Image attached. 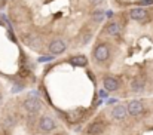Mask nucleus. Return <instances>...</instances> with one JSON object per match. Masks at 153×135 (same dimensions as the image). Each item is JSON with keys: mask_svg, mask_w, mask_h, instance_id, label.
<instances>
[{"mask_svg": "<svg viewBox=\"0 0 153 135\" xmlns=\"http://www.w3.org/2000/svg\"><path fill=\"white\" fill-rule=\"evenodd\" d=\"M22 107L25 111L28 113H37L40 110H43V102L40 98H34V96H30L27 98L24 102H22Z\"/></svg>", "mask_w": 153, "mask_h": 135, "instance_id": "nucleus-1", "label": "nucleus"}, {"mask_svg": "<svg viewBox=\"0 0 153 135\" xmlns=\"http://www.w3.org/2000/svg\"><path fill=\"white\" fill-rule=\"evenodd\" d=\"M92 55H94L95 61L104 62V61H107L108 56H110V47H108V45H105V43H100V45H97L94 47Z\"/></svg>", "mask_w": 153, "mask_h": 135, "instance_id": "nucleus-2", "label": "nucleus"}, {"mask_svg": "<svg viewBox=\"0 0 153 135\" xmlns=\"http://www.w3.org/2000/svg\"><path fill=\"white\" fill-rule=\"evenodd\" d=\"M55 120L49 117V116H43V117H40V120H39V129L43 132V134H49L52 132L53 129H55Z\"/></svg>", "mask_w": 153, "mask_h": 135, "instance_id": "nucleus-3", "label": "nucleus"}, {"mask_svg": "<svg viewBox=\"0 0 153 135\" xmlns=\"http://www.w3.org/2000/svg\"><path fill=\"white\" fill-rule=\"evenodd\" d=\"M126 110H128V113H129L131 116L137 117V116H140V114L144 111V105H143V102H141V101L132 99V101H129V102H128Z\"/></svg>", "mask_w": 153, "mask_h": 135, "instance_id": "nucleus-4", "label": "nucleus"}, {"mask_svg": "<svg viewBox=\"0 0 153 135\" xmlns=\"http://www.w3.org/2000/svg\"><path fill=\"white\" fill-rule=\"evenodd\" d=\"M129 16H131L134 21L144 22V21H147V18H149V12H147L144 7H134V9L129 10Z\"/></svg>", "mask_w": 153, "mask_h": 135, "instance_id": "nucleus-5", "label": "nucleus"}, {"mask_svg": "<svg viewBox=\"0 0 153 135\" xmlns=\"http://www.w3.org/2000/svg\"><path fill=\"white\" fill-rule=\"evenodd\" d=\"M49 52H51L52 55H59V53H64L65 52V49H67V45H65V42L64 40H59V39H56V40H53L49 43Z\"/></svg>", "mask_w": 153, "mask_h": 135, "instance_id": "nucleus-6", "label": "nucleus"}, {"mask_svg": "<svg viewBox=\"0 0 153 135\" xmlns=\"http://www.w3.org/2000/svg\"><path fill=\"white\" fill-rule=\"evenodd\" d=\"M102 85H104V89L105 90H108V92H114V90L119 89L120 82H119L116 77H113V76H105L104 80H102Z\"/></svg>", "mask_w": 153, "mask_h": 135, "instance_id": "nucleus-7", "label": "nucleus"}, {"mask_svg": "<svg viewBox=\"0 0 153 135\" xmlns=\"http://www.w3.org/2000/svg\"><path fill=\"white\" fill-rule=\"evenodd\" d=\"M126 114H128V110H126V107L122 105V104H117V105H114V107L111 108V117H113L114 120H123V119L126 117Z\"/></svg>", "mask_w": 153, "mask_h": 135, "instance_id": "nucleus-8", "label": "nucleus"}, {"mask_svg": "<svg viewBox=\"0 0 153 135\" xmlns=\"http://www.w3.org/2000/svg\"><path fill=\"white\" fill-rule=\"evenodd\" d=\"M104 128H105V125H104L102 120H95V122H92V123L86 128V134L88 135H100L101 132H104Z\"/></svg>", "mask_w": 153, "mask_h": 135, "instance_id": "nucleus-9", "label": "nucleus"}, {"mask_svg": "<svg viewBox=\"0 0 153 135\" xmlns=\"http://www.w3.org/2000/svg\"><path fill=\"white\" fill-rule=\"evenodd\" d=\"M70 64L74 67H86L88 65V58L85 55H74L70 58Z\"/></svg>", "mask_w": 153, "mask_h": 135, "instance_id": "nucleus-10", "label": "nucleus"}, {"mask_svg": "<svg viewBox=\"0 0 153 135\" xmlns=\"http://www.w3.org/2000/svg\"><path fill=\"white\" fill-rule=\"evenodd\" d=\"M144 86H146V82L140 76H137V77H134L131 80V89L134 90V92H141V90L144 89Z\"/></svg>", "mask_w": 153, "mask_h": 135, "instance_id": "nucleus-11", "label": "nucleus"}, {"mask_svg": "<svg viewBox=\"0 0 153 135\" xmlns=\"http://www.w3.org/2000/svg\"><path fill=\"white\" fill-rule=\"evenodd\" d=\"M104 31H105V34H108V36L114 37V36L120 34V25H119L117 22H108Z\"/></svg>", "mask_w": 153, "mask_h": 135, "instance_id": "nucleus-12", "label": "nucleus"}, {"mask_svg": "<svg viewBox=\"0 0 153 135\" xmlns=\"http://www.w3.org/2000/svg\"><path fill=\"white\" fill-rule=\"evenodd\" d=\"M80 117H82V110H77V111H70V113H68V120H70V122L79 120Z\"/></svg>", "mask_w": 153, "mask_h": 135, "instance_id": "nucleus-13", "label": "nucleus"}, {"mask_svg": "<svg viewBox=\"0 0 153 135\" xmlns=\"http://www.w3.org/2000/svg\"><path fill=\"white\" fill-rule=\"evenodd\" d=\"M153 0H140L138 1V4H152Z\"/></svg>", "mask_w": 153, "mask_h": 135, "instance_id": "nucleus-14", "label": "nucleus"}, {"mask_svg": "<svg viewBox=\"0 0 153 135\" xmlns=\"http://www.w3.org/2000/svg\"><path fill=\"white\" fill-rule=\"evenodd\" d=\"M89 1H91L92 4H101V3L104 1V0H89Z\"/></svg>", "mask_w": 153, "mask_h": 135, "instance_id": "nucleus-15", "label": "nucleus"}, {"mask_svg": "<svg viewBox=\"0 0 153 135\" xmlns=\"http://www.w3.org/2000/svg\"><path fill=\"white\" fill-rule=\"evenodd\" d=\"M62 135H65V134H62Z\"/></svg>", "mask_w": 153, "mask_h": 135, "instance_id": "nucleus-16", "label": "nucleus"}]
</instances>
